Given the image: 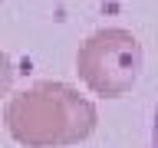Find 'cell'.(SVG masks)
Wrapping results in <instances>:
<instances>
[{
  "label": "cell",
  "instance_id": "277c9868",
  "mask_svg": "<svg viewBox=\"0 0 158 148\" xmlns=\"http://www.w3.org/2000/svg\"><path fill=\"white\" fill-rule=\"evenodd\" d=\"M152 148H158V109H155V122H152Z\"/></svg>",
  "mask_w": 158,
  "mask_h": 148
},
{
  "label": "cell",
  "instance_id": "6da1fadb",
  "mask_svg": "<svg viewBox=\"0 0 158 148\" xmlns=\"http://www.w3.org/2000/svg\"><path fill=\"white\" fill-rule=\"evenodd\" d=\"M92 125H96V109L59 82H40L30 92H20L7 105L10 135L30 148L79 142L92 132Z\"/></svg>",
  "mask_w": 158,
  "mask_h": 148
},
{
  "label": "cell",
  "instance_id": "3957f363",
  "mask_svg": "<svg viewBox=\"0 0 158 148\" xmlns=\"http://www.w3.org/2000/svg\"><path fill=\"white\" fill-rule=\"evenodd\" d=\"M10 79H13V69H10V59L0 53V96L10 89Z\"/></svg>",
  "mask_w": 158,
  "mask_h": 148
},
{
  "label": "cell",
  "instance_id": "7a4b0ae2",
  "mask_svg": "<svg viewBox=\"0 0 158 148\" xmlns=\"http://www.w3.org/2000/svg\"><path fill=\"white\" fill-rule=\"evenodd\" d=\"M79 72L102 96H122L138 79L142 46L125 30H99L79 49Z\"/></svg>",
  "mask_w": 158,
  "mask_h": 148
}]
</instances>
